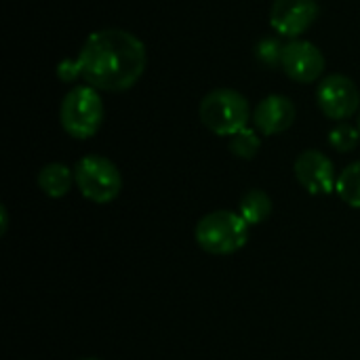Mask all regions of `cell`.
Here are the masks:
<instances>
[{
    "label": "cell",
    "mask_w": 360,
    "mask_h": 360,
    "mask_svg": "<svg viewBox=\"0 0 360 360\" xmlns=\"http://www.w3.org/2000/svg\"><path fill=\"white\" fill-rule=\"evenodd\" d=\"M80 78L97 91L120 93L131 89L146 72V44L127 30L108 27L93 32L78 57Z\"/></svg>",
    "instance_id": "cell-1"
},
{
    "label": "cell",
    "mask_w": 360,
    "mask_h": 360,
    "mask_svg": "<svg viewBox=\"0 0 360 360\" xmlns=\"http://www.w3.org/2000/svg\"><path fill=\"white\" fill-rule=\"evenodd\" d=\"M251 226L228 209L211 211L202 215L194 228L196 245L211 255H232L249 243Z\"/></svg>",
    "instance_id": "cell-2"
},
{
    "label": "cell",
    "mask_w": 360,
    "mask_h": 360,
    "mask_svg": "<svg viewBox=\"0 0 360 360\" xmlns=\"http://www.w3.org/2000/svg\"><path fill=\"white\" fill-rule=\"evenodd\" d=\"M200 122L215 135L232 137L253 118L247 97L234 89H215L207 93L198 105Z\"/></svg>",
    "instance_id": "cell-3"
},
{
    "label": "cell",
    "mask_w": 360,
    "mask_h": 360,
    "mask_svg": "<svg viewBox=\"0 0 360 360\" xmlns=\"http://www.w3.org/2000/svg\"><path fill=\"white\" fill-rule=\"evenodd\" d=\"M61 129L74 139H91L103 122V101L89 84L70 89L59 105Z\"/></svg>",
    "instance_id": "cell-4"
},
{
    "label": "cell",
    "mask_w": 360,
    "mask_h": 360,
    "mask_svg": "<svg viewBox=\"0 0 360 360\" xmlns=\"http://www.w3.org/2000/svg\"><path fill=\"white\" fill-rule=\"evenodd\" d=\"M74 184L86 200L108 205L118 198L122 190V175L110 158L86 154L74 165Z\"/></svg>",
    "instance_id": "cell-5"
},
{
    "label": "cell",
    "mask_w": 360,
    "mask_h": 360,
    "mask_svg": "<svg viewBox=\"0 0 360 360\" xmlns=\"http://www.w3.org/2000/svg\"><path fill=\"white\" fill-rule=\"evenodd\" d=\"M316 103L327 118L346 122L359 110V86L346 74H331L321 80V84L316 89Z\"/></svg>",
    "instance_id": "cell-6"
},
{
    "label": "cell",
    "mask_w": 360,
    "mask_h": 360,
    "mask_svg": "<svg viewBox=\"0 0 360 360\" xmlns=\"http://www.w3.org/2000/svg\"><path fill=\"white\" fill-rule=\"evenodd\" d=\"M319 13L321 6L316 0H274L270 6V25L276 34L295 40L314 25Z\"/></svg>",
    "instance_id": "cell-7"
},
{
    "label": "cell",
    "mask_w": 360,
    "mask_h": 360,
    "mask_svg": "<svg viewBox=\"0 0 360 360\" xmlns=\"http://www.w3.org/2000/svg\"><path fill=\"white\" fill-rule=\"evenodd\" d=\"M295 177L300 181V186L319 196V194H333L335 192V184H338V175H335V165L333 160L323 154L321 150H306L295 158L293 165Z\"/></svg>",
    "instance_id": "cell-8"
},
{
    "label": "cell",
    "mask_w": 360,
    "mask_h": 360,
    "mask_svg": "<svg viewBox=\"0 0 360 360\" xmlns=\"http://www.w3.org/2000/svg\"><path fill=\"white\" fill-rule=\"evenodd\" d=\"M281 68L295 82H316L325 72V55L310 40L295 38L285 44Z\"/></svg>",
    "instance_id": "cell-9"
},
{
    "label": "cell",
    "mask_w": 360,
    "mask_h": 360,
    "mask_svg": "<svg viewBox=\"0 0 360 360\" xmlns=\"http://www.w3.org/2000/svg\"><path fill=\"white\" fill-rule=\"evenodd\" d=\"M295 103L285 95H268L253 110V124L264 135H281L293 127Z\"/></svg>",
    "instance_id": "cell-10"
},
{
    "label": "cell",
    "mask_w": 360,
    "mask_h": 360,
    "mask_svg": "<svg viewBox=\"0 0 360 360\" xmlns=\"http://www.w3.org/2000/svg\"><path fill=\"white\" fill-rule=\"evenodd\" d=\"M74 184V169L63 162H49L38 171V188L49 198H63Z\"/></svg>",
    "instance_id": "cell-11"
},
{
    "label": "cell",
    "mask_w": 360,
    "mask_h": 360,
    "mask_svg": "<svg viewBox=\"0 0 360 360\" xmlns=\"http://www.w3.org/2000/svg\"><path fill=\"white\" fill-rule=\"evenodd\" d=\"M238 215L253 228L264 224L270 215H272V198L268 196V192L253 188L249 190L238 205Z\"/></svg>",
    "instance_id": "cell-12"
},
{
    "label": "cell",
    "mask_w": 360,
    "mask_h": 360,
    "mask_svg": "<svg viewBox=\"0 0 360 360\" xmlns=\"http://www.w3.org/2000/svg\"><path fill=\"white\" fill-rule=\"evenodd\" d=\"M338 196L352 209H360V160L348 165L340 175L335 184Z\"/></svg>",
    "instance_id": "cell-13"
},
{
    "label": "cell",
    "mask_w": 360,
    "mask_h": 360,
    "mask_svg": "<svg viewBox=\"0 0 360 360\" xmlns=\"http://www.w3.org/2000/svg\"><path fill=\"white\" fill-rule=\"evenodd\" d=\"M262 148V139L257 135V129H249L245 127L243 131H238L236 135L230 137V152L236 156V158H243V160H251L257 156Z\"/></svg>",
    "instance_id": "cell-14"
},
{
    "label": "cell",
    "mask_w": 360,
    "mask_h": 360,
    "mask_svg": "<svg viewBox=\"0 0 360 360\" xmlns=\"http://www.w3.org/2000/svg\"><path fill=\"white\" fill-rule=\"evenodd\" d=\"M360 141L359 127H352L350 122H340L338 127H333L329 131V146L342 154L352 152Z\"/></svg>",
    "instance_id": "cell-15"
},
{
    "label": "cell",
    "mask_w": 360,
    "mask_h": 360,
    "mask_svg": "<svg viewBox=\"0 0 360 360\" xmlns=\"http://www.w3.org/2000/svg\"><path fill=\"white\" fill-rule=\"evenodd\" d=\"M283 49H285V44H281L276 38H264L257 44L255 53H257V59L262 63L274 68V65H281V61H283Z\"/></svg>",
    "instance_id": "cell-16"
},
{
    "label": "cell",
    "mask_w": 360,
    "mask_h": 360,
    "mask_svg": "<svg viewBox=\"0 0 360 360\" xmlns=\"http://www.w3.org/2000/svg\"><path fill=\"white\" fill-rule=\"evenodd\" d=\"M57 76H59L63 82H74L76 78H80L78 61H76V59H63V61L57 65Z\"/></svg>",
    "instance_id": "cell-17"
},
{
    "label": "cell",
    "mask_w": 360,
    "mask_h": 360,
    "mask_svg": "<svg viewBox=\"0 0 360 360\" xmlns=\"http://www.w3.org/2000/svg\"><path fill=\"white\" fill-rule=\"evenodd\" d=\"M0 213H2V234L6 232V226H8V217H6V207H0Z\"/></svg>",
    "instance_id": "cell-18"
},
{
    "label": "cell",
    "mask_w": 360,
    "mask_h": 360,
    "mask_svg": "<svg viewBox=\"0 0 360 360\" xmlns=\"http://www.w3.org/2000/svg\"><path fill=\"white\" fill-rule=\"evenodd\" d=\"M356 127H359V131H360V114H359V120H356Z\"/></svg>",
    "instance_id": "cell-19"
},
{
    "label": "cell",
    "mask_w": 360,
    "mask_h": 360,
    "mask_svg": "<svg viewBox=\"0 0 360 360\" xmlns=\"http://www.w3.org/2000/svg\"><path fill=\"white\" fill-rule=\"evenodd\" d=\"M80 360H101V359H80Z\"/></svg>",
    "instance_id": "cell-20"
}]
</instances>
